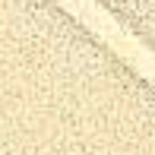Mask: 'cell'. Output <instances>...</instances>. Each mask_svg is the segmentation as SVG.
Listing matches in <instances>:
<instances>
[{
	"instance_id": "cell-1",
	"label": "cell",
	"mask_w": 155,
	"mask_h": 155,
	"mask_svg": "<svg viewBox=\"0 0 155 155\" xmlns=\"http://www.w3.org/2000/svg\"><path fill=\"white\" fill-rule=\"evenodd\" d=\"M51 57H54V67L60 70L67 79H89L101 60L86 41L79 38H70V35H54V45H51Z\"/></svg>"
}]
</instances>
